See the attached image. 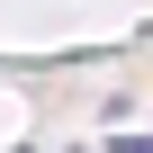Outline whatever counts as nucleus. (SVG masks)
Listing matches in <instances>:
<instances>
[{"instance_id": "1", "label": "nucleus", "mask_w": 153, "mask_h": 153, "mask_svg": "<svg viewBox=\"0 0 153 153\" xmlns=\"http://www.w3.org/2000/svg\"><path fill=\"white\" fill-rule=\"evenodd\" d=\"M117 153H153V144H135V135H126V144H117Z\"/></svg>"}]
</instances>
